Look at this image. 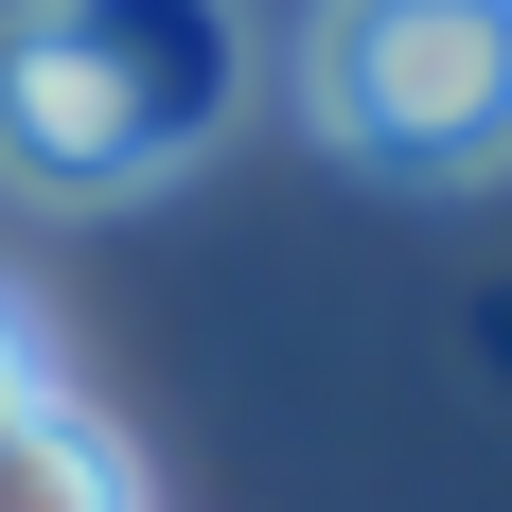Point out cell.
<instances>
[{"mask_svg": "<svg viewBox=\"0 0 512 512\" xmlns=\"http://www.w3.org/2000/svg\"><path fill=\"white\" fill-rule=\"evenodd\" d=\"M0 512H142V460H124V442H106L89 407H18L0 424Z\"/></svg>", "mask_w": 512, "mask_h": 512, "instance_id": "3957f363", "label": "cell"}, {"mask_svg": "<svg viewBox=\"0 0 512 512\" xmlns=\"http://www.w3.org/2000/svg\"><path fill=\"white\" fill-rule=\"evenodd\" d=\"M36 389H53V371H36V336H18V301H0V424L36 407Z\"/></svg>", "mask_w": 512, "mask_h": 512, "instance_id": "277c9868", "label": "cell"}, {"mask_svg": "<svg viewBox=\"0 0 512 512\" xmlns=\"http://www.w3.org/2000/svg\"><path fill=\"white\" fill-rule=\"evenodd\" d=\"M301 124L371 177H495L512 142V0H318L301 18Z\"/></svg>", "mask_w": 512, "mask_h": 512, "instance_id": "7a4b0ae2", "label": "cell"}, {"mask_svg": "<svg viewBox=\"0 0 512 512\" xmlns=\"http://www.w3.org/2000/svg\"><path fill=\"white\" fill-rule=\"evenodd\" d=\"M248 106L230 0H0V195H142Z\"/></svg>", "mask_w": 512, "mask_h": 512, "instance_id": "6da1fadb", "label": "cell"}]
</instances>
